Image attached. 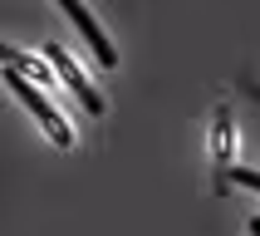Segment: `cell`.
I'll return each mask as SVG.
<instances>
[{
	"instance_id": "obj_3",
	"label": "cell",
	"mask_w": 260,
	"mask_h": 236,
	"mask_svg": "<svg viewBox=\"0 0 260 236\" xmlns=\"http://www.w3.org/2000/svg\"><path fill=\"white\" fill-rule=\"evenodd\" d=\"M59 10H64L74 25H79V35L88 40V49L99 54V64H103V69H113V64H118V54H113V44H108V35L99 29V20L84 10V0H59Z\"/></svg>"
},
{
	"instance_id": "obj_6",
	"label": "cell",
	"mask_w": 260,
	"mask_h": 236,
	"mask_svg": "<svg viewBox=\"0 0 260 236\" xmlns=\"http://www.w3.org/2000/svg\"><path fill=\"white\" fill-rule=\"evenodd\" d=\"M250 236H260V221H250Z\"/></svg>"
},
{
	"instance_id": "obj_1",
	"label": "cell",
	"mask_w": 260,
	"mask_h": 236,
	"mask_svg": "<svg viewBox=\"0 0 260 236\" xmlns=\"http://www.w3.org/2000/svg\"><path fill=\"white\" fill-rule=\"evenodd\" d=\"M5 84H10L15 94H20V99L29 103V113H35V118L44 123V133H49V138H54L59 148H69V143H74V133H69V123H64V113H59V108H54L49 99H44V94H40L35 84H29V74H20V69H5Z\"/></svg>"
},
{
	"instance_id": "obj_2",
	"label": "cell",
	"mask_w": 260,
	"mask_h": 236,
	"mask_svg": "<svg viewBox=\"0 0 260 236\" xmlns=\"http://www.w3.org/2000/svg\"><path fill=\"white\" fill-rule=\"evenodd\" d=\"M44 59H49V64L59 69V79H64V84L74 88V99L84 103L88 113H103V94H99L93 84H88V74L79 69V64H74V59L64 54V49H59V44H44Z\"/></svg>"
},
{
	"instance_id": "obj_5",
	"label": "cell",
	"mask_w": 260,
	"mask_h": 236,
	"mask_svg": "<svg viewBox=\"0 0 260 236\" xmlns=\"http://www.w3.org/2000/svg\"><path fill=\"white\" fill-rule=\"evenodd\" d=\"M211 153H216L221 162H231V113H226V108H216V133H211Z\"/></svg>"
},
{
	"instance_id": "obj_4",
	"label": "cell",
	"mask_w": 260,
	"mask_h": 236,
	"mask_svg": "<svg viewBox=\"0 0 260 236\" xmlns=\"http://www.w3.org/2000/svg\"><path fill=\"white\" fill-rule=\"evenodd\" d=\"M5 69H20V74H35L40 84H54V79H49V69L40 64V54H20L15 44H5Z\"/></svg>"
}]
</instances>
